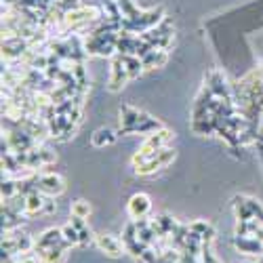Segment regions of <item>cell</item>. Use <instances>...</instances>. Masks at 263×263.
<instances>
[{
    "label": "cell",
    "mask_w": 263,
    "mask_h": 263,
    "mask_svg": "<svg viewBox=\"0 0 263 263\" xmlns=\"http://www.w3.org/2000/svg\"><path fill=\"white\" fill-rule=\"evenodd\" d=\"M148 116L150 114L133 108V105H122V108H120V133L122 135H131L133 129L141 125Z\"/></svg>",
    "instance_id": "7"
},
{
    "label": "cell",
    "mask_w": 263,
    "mask_h": 263,
    "mask_svg": "<svg viewBox=\"0 0 263 263\" xmlns=\"http://www.w3.org/2000/svg\"><path fill=\"white\" fill-rule=\"evenodd\" d=\"M44 194L40 192H30L28 194V213L26 217H36V215H42V208H44Z\"/></svg>",
    "instance_id": "14"
},
{
    "label": "cell",
    "mask_w": 263,
    "mask_h": 263,
    "mask_svg": "<svg viewBox=\"0 0 263 263\" xmlns=\"http://www.w3.org/2000/svg\"><path fill=\"white\" fill-rule=\"evenodd\" d=\"M69 223H72L76 230H78L80 247H89V244L93 242V234H91V227H89V223H86V219H80V217H74V215H72Z\"/></svg>",
    "instance_id": "16"
},
{
    "label": "cell",
    "mask_w": 263,
    "mask_h": 263,
    "mask_svg": "<svg viewBox=\"0 0 263 263\" xmlns=\"http://www.w3.org/2000/svg\"><path fill=\"white\" fill-rule=\"evenodd\" d=\"M122 59H125V65H127V72H129V78L135 80L144 74V61L141 57H137V55H122Z\"/></svg>",
    "instance_id": "19"
},
{
    "label": "cell",
    "mask_w": 263,
    "mask_h": 263,
    "mask_svg": "<svg viewBox=\"0 0 263 263\" xmlns=\"http://www.w3.org/2000/svg\"><path fill=\"white\" fill-rule=\"evenodd\" d=\"M236 236H249L263 242V221L259 219H247L236 223Z\"/></svg>",
    "instance_id": "12"
},
{
    "label": "cell",
    "mask_w": 263,
    "mask_h": 263,
    "mask_svg": "<svg viewBox=\"0 0 263 263\" xmlns=\"http://www.w3.org/2000/svg\"><path fill=\"white\" fill-rule=\"evenodd\" d=\"M259 76H261V80H263V65L259 67Z\"/></svg>",
    "instance_id": "26"
},
{
    "label": "cell",
    "mask_w": 263,
    "mask_h": 263,
    "mask_svg": "<svg viewBox=\"0 0 263 263\" xmlns=\"http://www.w3.org/2000/svg\"><path fill=\"white\" fill-rule=\"evenodd\" d=\"M101 13L97 11V7H76L72 11H67L63 15V28L65 30H80V28H86L89 23H95L101 19Z\"/></svg>",
    "instance_id": "2"
},
{
    "label": "cell",
    "mask_w": 263,
    "mask_h": 263,
    "mask_svg": "<svg viewBox=\"0 0 263 263\" xmlns=\"http://www.w3.org/2000/svg\"><path fill=\"white\" fill-rule=\"evenodd\" d=\"M15 194H19V181L13 177H3V200L13 198Z\"/></svg>",
    "instance_id": "21"
},
{
    "label": "cell",
    "mask_w": 263,
    "mask_h": 263,
    "mask_svg": "<svg viewBox=\"0 0 263 263\" xmlns=\"http://www.w3.org/2000/svg\"><path fill=\"white\" fill-rule=\"evenodd\" d=\"M36 251V249H34ZM42 259V263H63L67 259V249H61V247H55V249H42V251H36Z\"/></svg>",
    "instance_id": "17"
},
{
    "label": "cell",
    "mask_w": 263,
    "mask_h": 263,
    "mask_svg": "<svg viewBox=\"0 0 263 263\" xmlns=\"http://www.w3.org/2000/svg\"><path fill=\"white\" fill-rule=\"evenodd\" d=\"M175 156H177V152H175V150L162 148V150H158L156 154L144 158L139 164H135V173L137 175H152V173L160 171V169H166L175 160Z\"/></svg>",
    "instance_id": "3"
},
{
    "label": "cell",
    "mask_w": 263,
    "mask_h": 263,
    "mask_svg": "<svg viewBox=\"0 0 263 263\" xmlns=\"http://www.w3.org/2000/svg\"><path fill=\"white\" fill-rule=\"evenodd\" d=\"M234 249L242 255H253V257H261L263 255V242L257 238H249V236H234Z\"/></svg>",
    "instance_id": "11"
},
{
    "label": "cell",
    "mask_w": 263,
    "mask_h": 263,
    "mask_svg": "<svg viewBox=\"0 0 263 263\" xmlns=\"http://www.w3.org/2000/svg\"><path fill=\"white\" fill-rule=\"evenodd\" d=\"M259 263H263V255H261V257H259Z\"/></svg>",
    "instance_id": "27"
},
{
    "label": "cell",
    "mask_w": 263,
    "mask_h": 263,
    "mask_svg": "<svg viewBox=\"0 0 263 263\" xmlns=\"http://www.w3.org/2000/svg\"><path fill=\"white\" fill-rule=\"evenodd\" d=\"M173 137H175V133L169 131V129H164V127H162V129H158V131H154V133H150V135H146L141 148H139L137 154L133 156V166L141 162L144 158L156 154L158 150L169 148V144H171V139H173Z\"/></svg>",
    "instance_id": "1"
},
{
    "label": "cell",
    "mask_w": 263,
    "mask_h": 263,
    "mask_svg": "<svg viewBox=\"0 0 263 263\" xmlns=\"http://www.w3.org/2000/svg\"><path fill=\"white\" fill-rule=\"evenodd\" d=\"M57 210V202L53 196H46L44 198V208H42V215H53Z\"/></svg>",
    "instance_id": "24"
},
{
    "label": "cell",
    "mask_w": 263,
    "mask_h": 263,
    "mask_svg": "<svg viewBox=\"0 0 263 263\" xmlns=\"http://www.w3.org/2000/svg\"><path fill=\"white\" fill-rule=\"evenodd\" d=\"M63 13H67V11H72V9H76V7H80V3L78 0H57L55 3Z\"/></svg>",
    "instance_id": "25"
},
{
    "label": "cell",
    "mask_w": 263,
    "mask_h": 263,
    "mask_svg": "<svg viewBox=\"0 0 263 263\" xmlns=\"http://www.w3.org/2000/svg\"><path fill=\"white\" fill-rule=\"evenodd\" d=\"M249 200V208H251V213H253V219H259L263 221V204L255 198H247Z\"/></svg>",
    "instance_id": "23"
},
{
    "label": "cell",
    "mask_w": 263,
    "mask_h": 263,
    "mask_svg": "<svg viewBox=\"0 0 263 263\" xmlns=\"http://www.w3.org/2000/svg\"><path fill=\"white\" fill-rule=\"evenodd\" d=\"M127 210H129V217L131 219H144L150 215L152 210V198L144 192H139V194H133L129 198V204H127Z\"/></svg>",
    "instance_id": "9"
},
{
    "label": "cell",
    "mask_w": 263,
    "mask_h": 263,
    "mask_svg": "<svg viewBox=\"0 0 263 263\" xmlns=\"http://www.w3.org/2000/svg\"><path fill=\"white\" fill-rule=\"evenodd\" d=\"M116 141V133L112 131V129H108V127H101V129H97L95 133H93V137H91V144L95 146V148H105V146H112Z\"/></svg>",
    "instance_id": "15"
},
{
    "label": "cell",
    "mask_w": 263,
    "mask_h": 263,
    "mask_svg": "<svg viewBox=\"0 0 263 263\" xmlns=\"http://www.w3.org/2000/svg\"><path fill=\"white\" fill-rule=\"evenodd\" d=\"M189 230L196 232L204 240V244H210V242H213V238H215V227L210 225L208 221H194V223H189Z\"/></svg>",
    "instance_id": "18"
},
{
    "label": "cell",
    "mask_w": 263,
    "mask_h": 263,
    "mask_svg": "<svg viewBox=\"0 0 263 263\" xmlns=\"http://www.w3.org/2000/svg\"><path fill=\"white\" fill-rule=\"evenodd\" d=\"M55 247H61V249H72L69 244L65 242L63 238V232H61V227H49V230H44L36 242H34V249L36 251H42V249H55Z\"/></svg>",
    "instance_id": "6"
},
{
    "label": "cell",
    "mask_w": 263,
    "mask_h": 263,
    "mask_svg": "<svg viewBox=\"0 0 263 263\" xmlns=\"http://www.w3.org/2000/svg\"><path fill=\"white\" fill-rule=\"evenodd\" d=\"M69 210H72V215L74 217H80V219H89V215L93 213V206L86 202V200H82V198H78V200H74L72 202V206H69Z\"/></svg>",
    "instance_id": "20"
},
{
    "label": "cell",
    "mask_w": 263,
    "mask_h": 263,
    "mask_svg": "<svg viewBox=\"0 0 263 263\" xmlns=\"http://www.w3.org/2000/svg\"><path fill=\"white\" fill-rule=\"evenodd\" d=\"M144 61V67L146 69H156V67H164L166 61H169V51L166 49H152L146 57H141Z\"/></svg>",
    "instance_id": "13"
},
{
    "label": "cell",
    "mask_w": 263,
    "mask_h": 263,
    "mask_svg": "<svg viewBox=\"0 0 263 263\" xmlns=\"http://www.w3.org/2000/svg\"><path fill=\"white\" fill-rule=\"evenodd\" d=\"M61 232H63V238L65 242L69 244V247H80V236H78V230L72 225V223H65L61 227Z\"/></svg>",
    "instance_id": "22"
},
{
    "label": "cell",
    "mask_w": 263,
    "mask_h": 263,
    "mask_svg": "<svg viewBox=\"0 0 263 263\" xmlns=\"http://www.w3.org/2000/svg\"><path fill=\"white\" fill-rule=\"evenodd\" d=\"M129 72H127V65L125 59H122L120 53H116L114 59H112V67H110V80H108V91L110 93H118L125 89V84L129 82Z\"/></svg>",
    "instance_id": "5"
},
{
    "label": "cell",
    "mask_w": 263,
    "mask_h": 263,
    "mask_svg": "<svg viewBox=\"0 0 263 263\" xmlns=\"http://www.w3.org/2000/svg\"><path fill=\"white\" fill-rule=\"evenodd\" d=\"M247 263H257V261H247Z\"/></svg>",
    "instance_id": "28"
},
{
    "label": "cell",
    "mask_w": 263,
    "mask_h": 263,
    "mask_svg": "<svg viewBox=\"0 0 263 263\" xmlns=\"http://www.w3.org/2000/svg\"><path fill=\"white\" fill-rule=\"evenodd\" d=\"M95 244H97V249H99L101 253H105V255L112 257V259H120L122 255L127 253L125 242L118 240V238L112 236V234H97V236H95Z\"/></svg>",
    "instance_id": "8"
},
{
    "label": "cell",
    "mask_w": 263,
    "mask_h": 263,
    "mask_svg": "<svg viewBox=\"0 0 263 263\" xmlns=\"http://www.w3.org/2000/svg\"><path fill=\"white\" fill-rule=\"evenodd\" d=\"M34 181H36V189L40 192V194L44 196H59L65 192V181L61 175L57 173H42V175H36L34 177Z\"/></svg>",
    "instance_id": "4"
},
{
    "label": "cell",
    "mask_w": 263,
    "mask_h": 263,
    "mask_svg": "<svg viewBox=\"0 0 263 263\" xmlns=\"http://www.w3.org/2000/svg\"><path fill=\"white\" fill-rule=\"evenodd\" d=\"M206 86L210 89V93H213L215 97H219V99H234V95H232V86L227 84L225 76H223L221 72H217V69H210V72H208Z\"/></svg>",
    "instance_id": "10"
}]
</instances>
